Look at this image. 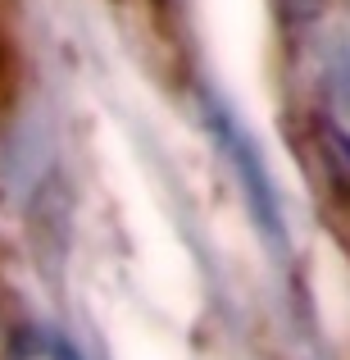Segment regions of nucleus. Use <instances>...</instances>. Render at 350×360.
<instances>
[{"instance_id": "f03ea898", "label": "nucleus", "mask_w": 350, "mask_h": 360, "mask_svg": "<svg viewBox=\"0 0 350 360\" xmlns=\"http://www.w3.org/2000/svg\"><path fill=\"white\" fill-rule=\"evenodd\" d=\"M323 87L332 105L350 115V32H332L323 41Z\"/></svg>"}, {"instance_id": "39448f33", "label": "nucleus", "mask_w": 350, "mask_h": 360, "mask_svg": "<svg viewBox=\"0 0 350 360\" xmlns=\"http://www.w3.org/2000/svg\"><path fill=\"white\" fill-rule=\"evenodd\" d=\"M332 141H337V150H342V155H350V137H346V132H332Z\"/></svg>"}, {"instance_id": "20e7f679", "label": "nucleus", "mask_w": 350, "mask_h": 360, "mask_svg": "<svg viewBox=\"0 0 350 360\" xmlns=\"http://www.w3.org/2000/svg\"><path fill=\"white\" fill-rule=\"evenodd\" d=\"M41 342H46L41 352L51 356V360H87V356H82V352H78V347H73L64 333H41Z\"/></svg>"}, {"instance_id": "7ed1b4c3", "label": "nucleus", "mask_w": 350, "mask_h": 360, "mask_svg": "<svg viewBox=\"0 0 350 360\" xmlns=\"http://www.w3.org/2000/svg\"><path fill=\"white\" fill-rule=\"evenodd\" d=\"M273 9H278V18L287 27H309L323 14V0H273Z\"/></svg>"}, {"instance_id": "f257e3e1", "label": "nucleus", "mask_w": 350, "mask_h": 360, "mask_svg": "<svg viewBox=\"0 0 350 360\" xmlns=\"http://www.w3.org/2000/svg\"><path fill=\"white\" fill-rule=\"evenodd\" d=\"M201 115H205V128H210V141L219 146V155L228 160L236 187H241L245 205H250L255 229L269 238L273 251H282V246H287V219H282L278 183H273V174H269V165H264L255 137L245 132V123L228 110V101H219L214 91H201Z\"/></svg>"}]
</instances>
